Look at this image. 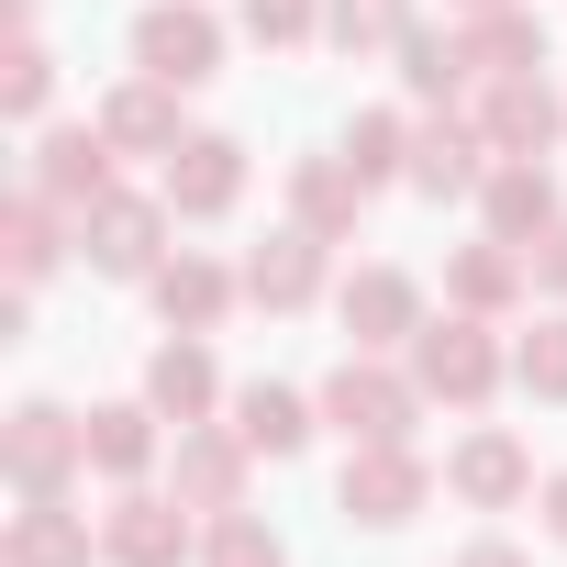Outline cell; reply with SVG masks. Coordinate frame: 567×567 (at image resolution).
<instances>
[{"label":"cell","mask_w":567,"mask_h":567,"mask_svg":"<svg viewBox=\"0 0 567 567\" xmlns=\"http://www.w3.org/2000/svg\"><path fill=\"white\" fill-rule=\"evenodd\" d=\"M323 423H334L346 445H412V423H423V379L390 368V357H357V346H346V368L323 379Z\"/></svg>","instance_id":"obj_1"},{"label":"cell","mask_w":567,"mask_h":567,"mask_svg":"<svg viewBox=\"0 0 567 567\" xmlns=\"http://www.w3.org/2000/svg\"><path fill=\"white\" fill-rule=\"evenodd\" d=\"M401 357H412L423 401H445V412H489V390L512 379V357L489 346V323H478V312H445V323H423Z\"/></svg>","instance_id":"obj_2"},{"label":"cell","mask_w":567,"mask_h":567,"mask_svg":"<svg viewBox=\"0 0 567 567\" xmlns=\"http://www.w3.org/2000/svg\"><path fill=\"white\" fill-rule=\"evenodd\" d=\"M0 467H12L23 501H56V489L90 467V412H68V401H23L12 423H0Z\"/></svg>","instance_id":"obj_3"},{"label":"cell","mask_w":567,"mask_h":567,"mask_svg":"<svg viewBox=\"0 0 567 567\" xmlns=\"http://www.w3.org/2000/svg\"><path fill=\"white\" fill-rule=\"evenodd\" d=\"M167 200H145V189H112V200H90L79 212V256L101 267V278H156L167 267Z\"/></svg>","instance_id":"obj_4"},{"label":"cell","mask_w":567,"mask_h":567,"mask_svg":"<svg viewBox=\"0 0 567 567\" xmlns=\"http://www.w3.org/2000/svg\"><path fill=\"white\" fill-rule=\"evenodd\" d=\"M200 556V534H189V501L178 489H123L112 512H101V567H189Z\"/></svg>","instance_id":"obj_5"},{"label":"cell","mask_w":567,"mask_h":567,"mask_svg":"<svg viewBox=\"0 0 567 567\" xmlns=\"http://www.w3.org/2000/svg\"><path fill=\"white\" fill-rule=\"evenodd\" d=\"M134 68L167 79V90H200V79H223V23L200 0H145L134 12Z\"/></svg>","instance_id":"obj_6"},{"label":"cell","mask_w":567,"mask_h":567,"mask_svg":"<svg viewBox=\"0 0 567 567\" xmlns=\"http://www.w3.org/2000/svg\"><path fill=\"white\" fill-rule=\"evenodd\" d=\"M423 501H434V467H423L412 445H357V456H346V478H334V512H346V523H368V534L412 523Z\"/></svg>","instance_id":"obj_7"},{"label":"cell","mask_w":567,"mask_h":567,"mask_svg":"<svg viewBox=\"0 0 567 567\" xmlns=\"http://www.w3.org/2000/svg\"><path fill=\"white\" fill-rule=\"evenodd\" d=\"M334 323L357 357H401L423 334V290H412V267H357L346 290H334Z\"/></svg>","instance_id":"obj_8"},{"label":"cell","mask_w":567,"mask_h":567,"mask_svg":"<svg viewBox=\"0 0 567 567\" xmlns=\"http://www.w3.org/2000/svg\"><path fill=\"white\" fill-rule=\"evenodd\" d=\"M489 167H501V145L478 134V112H434V123H412V189H423V200H478Z\"/></svg>","instance_id":"obj_9"},{"label":"cell","mask_w":567,"mask_h":567,"mask_svg":"<svg viewBox=\"0 0 567 567\" xmlns=\"http://www.w3.org/2000/svg\"><path fill=\"white\" fill-rule=\"evenodd\" d=\"M478 134L501 145V156H545L556 134H567V101L545 90V68H523V79H478Z\"/></svg>","instance_id":"obj_10"},{"label":"cell","mask_w":567,"mask_h":567,"mask_svg":"<svg viewBox=\"0 0 567 567\" xmlns=\"http://www.w3.org/2000/svg\"><path fill=\"white\" fill-rule=\"evenodd\" d=\"M156 200H167L178 223H223V212L245 200V145H234V134H189V145L167 156Z\"/></svg>","instance_id":"obj_11"},{"label":"cell","mask_w":567,"mask_h":567,"mask_svg":"<svg viewBox=\"0 0 567 567\" xmlns=\"http://www.w3.org/2000/svg\"><path fill=\"white\" fill-rule=\"evenodd\" d=\"M478 223H489L501 245H545V234L567 223V200H556V167H545V156H501V167L478 178Z\"/></svg>","instance_id":"obj_12"},{"label":"cell","mask_w":567,"mask_h":567,"mask_svg":"<svg viewBox=\"0 0 567 567\" xmlns=\"http://www.w3.org/2000/svg\"><path fill=\"white\" fill-rule=\"evenodd\" d=\"M112 156H123V145H112L101 123H56V134L34 145V189H45L56 212H90V200H112Z\"/></svg>","instance_id":"obj_13"},{"label":"cell","mask_w":567,"mask_h":567,"mask_svg":"<svg viewBox=\"0 0 567 567\" xmlns=\"http://www.w3.org/2000/svg\"><path fill=\"white\" fill-rule=\"evenodd\" d=\"M445 489H456L467 512H512V501L534 489V445H523V434H501V423H478V434L445 456Z\"/></svg>","instance_id":"obj_14"},{"label":"cell","mask_w":567,"mask_h":567,"mask_svg":"<svg viewBox=\"0 0 567 567\" xmlns=\"http://www.w3.org/2000/svg\"><path fill=\"white\" fill-rule=\"evenodd\" d=\"M245 301H256V312H312V301H323V234L278 223V234L245 256Z\"/></svg>","instance_id":"obj_15"},{"label":"cell","mask_w":567,"mask_h":567,"mask_svg":"<svg viewBox=\"0 0 567 567\" xmlns=\"http://www.w3.org/2000/svg\"><path fill=\"white\" fill-rule=\"evenodd\" d=\"M245 467H256V445L223 423H178V501L189 512H245Z\"/></svg>","instance_id":"obj_16"},{"label":"cell","mask_w":567,"mask_h":567,"mask_svg":"<svg viewBox=\"0 0 567 567\" xmlns=\"http://www.w3.org/2000/svg\"><path fill=\"white\" fill-rule=\"evenodd\" d=\"M90 556H101V534H90V512H68V489L0 523V567H90Z\"/></svg>","instance_id":"obj_17"},{"label":"cell","mask_w":567,"mask_h":567,"mask_svg":"<svg viewBox=\"0 0 567 567\" xmlns=\"http://www.w3.org/2000/svg\"><path fill=\"white\" fill-rule=\"evenodd\" d=\"M145 290H156V312H167L178 334H212V323L245 301V267H212V256H167V267L145 278Z\"/></svg>","instance_id":"obj_18"},{"label":"cell","mask_w":567,"mask_h":567,"mask_svg":"<svg viewBox=\"0 0 567 567\" xmlns=\"http://www.w3.org/2000/svg\"><path fill=\"white\" fill-rule=\"evenodd\" d=\"M523 278H534V256H523V245H501V234H478V245H456V256H445V301L489 323V312H512V301H523Z\"/></svg>","instance_id":"obj_19"},{"label":"cell","mask_w":567,"mask_h":567,"mask_svg":"<svg viewBox=\"0 0 567 567\" xmlns=\"http://www.w3.org/2000/svg\"><path fill=\"white\" fill-rule=\"evenodd\" d=\"M101 134H112L123 156H178V145H189V134H178V90H167V79H145V68L101 101Z\"/></svg>","instance_id":"obj_20"},{"label":"cell","mask_w":567,"mask_h":567,"mask_svg":"<svg viewBox=\"0 0 567 567\" xmlns=\"http://www.w3.org/2000/svg\"><path fill=\"white\" fill-rule=\"evenodd\" d=\"M357 212H368V178H357L346 156H301V167H290V223H301V234L346 245V234H357Z\"/></svg>","instance_id":"obj_21"},{"label":"cell","mask_w":567,"mask_h":567,"mask_svg":"<svg viewBox=\"0 0 567 567\" xmlns=\"http://www.w3.org/2000/svg\"><path fill=\"white\" fill-rule=\"evenodd\" d=\"M68 234H79V212H56L45 189H23L12 212H0V256H12V290H45V278H56V256H68Z\"/></svg>","instance_id":"obj_22"},{"label":"cell","mask_w":567,"mask_h":567,"mask_svg":"<svg viewBox=\"0 0 567 567\" xmlns=\"http://www.w3.org/2000/svg\"><path fill=\"white\" fill-rule=\"evenodd\" d=\"M312 423H323V401L278 390V379H245V390H234V434H245L256 456H301V445H312Z\"/></svg>","instance_id":"obj_23"},{"label":"cell","mask_w":567,"mask_h":567,"mask_svg":"<svg viewBox=\"0 0 567 567\" xmlns=\"http://www.w3.org/2000/svg\"><path fill=\"white\" fill-rule=\"evenodd\" d=\"M145 401H156L167 423H212V401H223V379H212V346H200V334L156 346V357H145Z\"/></svg>","instance_id":"obj_24"},{"label":"cell","mask_w":567,"mask_h":567,"mask_svg":"<svg viewBox=\"0 0 567 567\" xmlns=\"http://www.w3.org/2000/svg\"><path fill=\"white\" fill-rule=\"evenodd\" d=\"M456 45H467V79H523V68H545V23L523 12H478V23H456Z\"/></svg>","instance_id":"obj_25"},{"label":"cell","mask_w":567,"mask_h":567,"mask_svg":"<svg viewBox=\"0 0 567 567\" xmlns=\"http://www.w3.org/2000/svg\"><path fill=\"white\" fill-rule=\"evenodd\" d=\"M156 423H167L156 401H101V412H90V467L134 489V478L156 467Z\"/></svg>","instance_id":"obj_26"},{"label":"cell","mask_w":567,"mask_h":567,"mask_svg":"<svg viewBox=\"0 0 567 567\" xmlns=\"http://www.w3.org/2000/svg\"><path fill=\"white\" fill-rule=\"evenodd\" d=\"M390 56H401V90H412V101H434V112L467 90V45H456V34H434V23H412Z\"/></svg>","instance_id":"obj_27"},{"label":"cell","mask_w":567,"mask_h":567,"mask_svg":"<svg viewBox=\"0 0 567 567\" xmlns=\"http://www.w3.org/2000/svg\"><path fill=\"white\" fill-rule=\"evenodd\" d=\"M412 34V0H323V45L334 56H390Z\"/></svg>","instance_id":"obj_28"},{"label":"cell","mask_w":567,"mask_h":567,"mask_svg":"<svg viewBox=\"0 0 567 567\" xmlns=\"http://www.w3.org/2000/svg\"><path fill=\"white\" fill-rule=\"evenodd\" d=\"M334 156H346L368 189H390V178H412V123H401V112H357Z\"/></svg>","instance_id":"obj_29"},{"label":"cell","mask_w":567,"mask_h":567,"mask_svg":"<svg viewBox=\"0 0 567 567\" xmlns=\"http://www.w3.org/2000/svg\"><path fill=\"white\" fill-rule=\"evenodd\" d=\"M200 567H290V545H278L256 512H212V534H200Z\"/></svg>","instance_id":"obj_30"},{"label":"cell","mask_w":567,"mask_h":567,"mask_svg":"<svg viewBox=\"0 0 567 567\" xmlns=\"http://www.w3.org/2000/svg\"><path fill=\"white\" fill-rule=\"evenodd\" d=\"M56 101V56L34 45V34H12V56H0V112H12V123H34Z\"/></svg>","instance_id":"obj_31"},{"label":"cell","mask_w":567,"mask_h":567,"mask_svg":"<svg viewBox=\"0 0 567 567\" xmlns=\"http://www.w3.org/2000/svg\"><path fill=\"white\" fill-rule=\"evenodd\" d=\"M512 379H523L534 401H567V312H545V323L512 346Z\"/></svg>","instance_id":"obj_32"},{"label":"cell","mask_w":567,"mask_h":567,"mask_svg":"<svg viewBox=\"0 0 567 567\" xmlns=\"http://www.w3.org/2000/svg\"><path fill=\"white\" fill-rule=\"evenodd\" d=\"M312 34H323V0H245V45L290 56V45H312Z\"/></svg>","instance_id":"obj_33"},{"label":"cell","mask_w":567,"mask_h":567,"mask_svg":"<svg viewBox=\"0 0 567 567\" xmlns=\"http://www.w3.org/2000/svg\"><path fill=\"white\" fill-rule=\"evenodd\" d=\"M523 256H534V290H556V301H567V223H556L545 245H523Z\"/></svg>","instance_id":"obj_34"},{"label":"cell","mask_w":567,"mask_h":567,"mask_svg":"<svg viewBox=\"0 0 567 567\" xmlns=\"http://www.w3.org/2000/svg\"><path fill=\"white\" fill-rule=\"evenodd\" d=\"M456 567H523V545H501V534H478V545H467Z\"/></svg>","instance_id":"obj_35"},{"label":"cell","mask_w":567,"mask_h":567,"mask_svg":"<svg viewBox=\"0 0 567 567\" xmlns=\"http://www.w3.org/2000/svg\"><path fill=\"white\" fill-rule=\"evenodd\" d=\"M545 534H556V545H567V467H556V478H545Z\"/></svg>","instance_id":"obj_36"},{"label":"cell","mask_w":567,"mask_h":567,"mask_svg":"<svg viewBox=\"0 0 567 567\" xmlns=\"http://www.w3.org/2000/svg\"><path fill=\"white\" fill-rule=\"evenodd\" d=\"M445 12H456V23H478V12H512V0H445Z\"/></svg>","instance_id":"obj_37"}]
</instances>
